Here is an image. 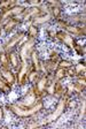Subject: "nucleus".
<instances>
[{"mask_svg": "<svg viewBox=\"0 0 86 129\" xmlns=\"http://www.w3.org/2000/svg\"><path fill=\"white\" fill-rule=\"evenodd\" d=\"M36 44V39L30 38L28 42H25L24 45L21 47V51H20V55L22 58V67L19 72V76H17V80H19V84L20 85H23L24 84V77L28 75L29 73V51L33 47V45Z\"/></svg>", "mask_w": 86, "mask_h": 129, "instance_id": "1", "label": "nucleus"}, {"mask_svg": "<svg viewBox=\"0 0 86 129\" xmlns=\"http://www.w3.org/2000/svg\"><path fill=\"white\" fill-rule=\"evenodd\" d=\"M7 107L9 108V111L15 114L17 116H21V118H27V116H32L35 115L36 113H38L39 111L43 110L44 107V103L41 100H38L33 106H31L30 108H24V107H21L19 105H13V104H9Z\"/></svg>", "mask_w": 86, "mask_h": 129, "instance_id": "2", "label": "nucleus"}, {"mask_svg": "<svg viewBox=\"0 0 86 129\" xmlns=\"http://www.w3.org/2000/svg\"><path fill=\"white\" fill-rule=\"evenodd\" d=\"M67 104H68L67 98H65V97H62L61 99H60L59 104H57V107L55 108V111H54L53 113H51L49 115L46 116V118L40 122V124H49V123H52V122H54V121H56L57 119L63 114V112L65 111Z\"/></svg>", "mask_w": 86, "mask_h": 129, "instance_id": "3", "label": "nucleus"}, {"mask_svg": "<svg viewBox=\"0 0 86 129\" xmlns=\"http://www.w3.org/2000/svg\"><path fill=\"white\" fill-rule=\"evenodd\" d=\"M37 103V97H36V92L33 89H30V92L29 94L25 96V98L23 100L19 103V106L21 107H24V108H28V107H31L33 105Z\"/></svg>", "mask_w": 86, "mask_h": 129, "instance_id": "4", "label": "nucleus"}, {"mask_svg": "<svg viewBox=\"0 0 86 129\" xmlns=\"http://www.w3.org/2000/svg\"><path fill=\"white\" fill-rule=\"evenodd\" d=\"M48 85V76H47V74H44L43 76H40L39 77V80H37V84H36L35 86V92L37 96H40V94H43V92L45 91L46 86Z\"/></svg>", "mask_w": 86, "mask_h": 129, "instance_id": "5", "label": "nucleus"}, {"mask_svg": "<svg viewBox=\"0 0 86 129\" xmlns=\"http://www.w3.org/2000/svg\"><path fill=\"white\" fill-rule=\"evenodd\" d=\"M56 39L62 40V42H63L67 46H69L70 48H76L77 47L76 44H75V42H73V37L70 35V34H67V32H64V31L57 32L56 34Z\"/></svg>", "mask_w": 86, "mask_h": 129, "instance_id": "6", "label": "nucleus"}, {"mask_svg": "<svg viewBox=\"0 0 86 129\" xmlns=\"http://www.w3.org/2000/svg\"><path fill=\"white\" fill-rule=\"evenodd\" d=\"M25 11L24 7H22V6H16V7H13L11 8V9H8L7 12H4V14L1 15V19H7L9 16V19H14V17H17L19 16V14L21 15L23 12Z\"/></svg>", "mask_w": 86, "mask_h": 129, "instance_id": "7", "label": "nucleus"}, {"mask_svg": "<svg viewBox=\"0 0 86 129\" xmlns=\"http://www.w3.org/2000/svg\"><path fill=\"white\" fill-rule=\"evenodd\" d=\"M23 38H24V34H23V32H19V34H16V35L14 36V37H12L11 39H9L8 44L5 46V52H9L12 48L16 45L20 40L23 39Z\"/></svg>", "mask_w": 86, "mask_h": 129, "instance_id": "8", "label": "nucleus"}, {"mask_svg": "<svg viewBox=\"0 0 86 129\" xmlns=\"http://www.w3.org/2000/svg\"><path fill=\"white\" fill-rule=\"evenodd\" d=\"M0 74L3 75L4 80L6 81V83L8 84V85H12V84L15 83L16 77H15V75H14L9 69H4V68H1V69H0Z\"/></svg>", "mask_w": 86, "mask_h": 129, "instance_id": "9", "label": "nucleus"}, {"mask_svg": "<svg viewBox=\"0 0 86 129\" xmlns=\"http://www.w3.org/2000/svg\"><path fill=\"white\" fill-rule=\"evenodd\" d=\"M65 30L68 32L72 35H76V36H79V35H84L85 34V29L84 28H78V27H72V25H64Z\"/></svg>", "mask_w": 86, "mask_h": 129, "instance_id": "10", "label": "nucleus"}, {"mask_svg": "<svg viewBox=\"0 0 86 129\" xmlns=\"http://www.w3.org/2000/svg\"><path fill=\"white\" fill-rule=\"evenodd\" d=\"M51 17H52V15L49 13H47L46 15H44V16H38V17H35V20H33V25L45 23V22L49 21V20H51Z\"/></svg>", "mask_w": 86, "mask_h": 129, "instance_id": "11", "label": "nucleus"}, {"mask_svg": "<svg viewBox=\"0 0 86 129\" xmlns=\"http://www.w3.org/2000/svg\"><path fill=\"white\" fill-rule=\"evenodd\" d=\"M67 76V70L64 68H60L57 67L55 70V75H54V80L55 81H61L62 78H64Z\"/></svg>", "mask_w": 86, "mask_h": 129, "instance_id": "12", "label": "nucleus"}, {"mask_svg": "<svg viewBox=\"0 0 86 129\" xmlns=\"http://www.w3.org/2000/svg\"><path fill=\"white\" fill-rule=\"evenodd\" d=\"M9 62H11V64L13 66L14 68H19L20 67V60H19V56H17V54L15 53V52H12L11 54H9Z\"/></svg>", "mask_w": 86, "mask_h": 129, "instance_id": "13", "label": "nucleus"}, {"mask_svg": "<svg viewBox=\"0 0 86 129\" xmlns=\"http://www.w3.org/2000/svg\"><path fill=\"white\" fill-rule=\"evenodd\" d=\"M0 63H1V66L3 67L1 68H4V69H9V58H8V55L6 53H1L0 54Z\"/></svg>", "mask_w": 86, "mask_h": 129, "instance_id": "14", "label": "nucleus"}, {"mask_svg": "<svg viewBox=\"0 0 86 129\" xmlns=\"http://www.w3.org/2000/svg\"><path fill=\"white\" fill-rule=\"evenodd\" d=\"M31 58L33 60V66H35V69L37 72H39L40 69V62H39V59H38V53L37 51H32L31 52Z\"/></svg>", "mask_w": 86, "mask_h": 129, "instance_id": "15", "label": "nucleus"}, {"mask_svg": "<svg viewBox=\"0 0 86 129\" xmlns=\"http://www.w3.org/2000/svg\"><path fill=\"white\" fill-rule=\"evenodd\" d=\"M17 24H19V21H16V20H14V19H11L5 25H4V30H5L6 32H9L12 29H13V27H15Z\"/></svg>", "mask_w": 86, "mask_h": 129, "instance_id": "16", "label": "nucleus"}, {"mask_svg": "<svg viewBox=\"0 0 86 129\" xmlns=\"http://www.w3.org/2000/svg\"><path fill=\"white\" fill-rule=\"evenodd\" d=\"M28 35H29L30 38L32 39H36L38 35V29L36 28V25H30L29 29H28Z\"/></svg>", "mask_w": 86, "mask_h": 129, "instance_id": "17", "label": "nucleus"}, {"mask_svg": "<svg viewBox=\"0 0 86 129\" xmlns=\"http://www.w3.org/2000/svg\"><path fill=\"white\" fill-rule=\"evenodd\" d=\"M28 78H29V81L31 82V83H35L36 82V78H38V72L35 69V68H31V70H30V73L28 74Z\"/></svg>", "mask_w": 86, "mask_h": 129, "instance_id": "18", "label": "nucleus"}, {"mask_svg": "<svg viewBox=\"0 0 86 129\" xmlns=\"http://www.w3.org/2000/svg\"><path fill=\"white\" fill-rule=\"evenodd\" d=\"M72 62L71 61H68V60H62V61H60V63L57 64L60 68H64V69H68V68L72 67Z\"/></svg>", "mask_w": 86, "mask_h": 129, "instance_id": "19", "label": "nucleus"}, {"mask_svg": "<svg viewBox=\"0 0 86 129\" xmlns=\"http://www.w3.org/2000/svg\"><path fill=\"white\" fill-rule=\"evenodd\" d=\"M0 89H3L4 91H8V90H11V85H7L6 81L0 78Z\"/></svg>", "mask_w": 86, "mask_h": 129, "instance_id": "20", "label": "nucleus"}, {"mask_svg": "<svg viewBox=\"0 0 86 129\" xmlns=\"http://www.w3.org/2000/svg\"><path fill=\"white\" fill-rule=\"evenodd\" d=\"M52 12H53V16L55 19H59L60 15H61V8L60 7H54L52 8Z\"/></svg>", "mask_w": 86, "mask_h": 129, "instance_id": "21", "label": "nucleus"}, {"mask_svg": "<svg viewBox=\"0 0 86 129\" xmlns=\"http://www.w3.org/2000/svg\"><path fill=\"white\" fill-rule=\"evenodd\" d=\"M65 70H67V75H69V76L77 75V74H76V70H75V68H73V67H70V68H68V69H65Z\"/></svg>", "mask_w": 86, "mask_h": 129, "instance_id": "22", "label": "nucleus"}, {"mask_svg": "<svg viewBox=\"0 0 86 129\" xmlns=\"http://www.w3.org/2000/svg\"><path fill=\"white\" fill-rule=\"evenodd\" d=\"M75 70H76V74H80L81 70H83V72L85 70V66H84V64H81V63H80V64H78L77 67L75 68Z\"/></svg>", "mask_w": 86, "mask_h": 129, "instance_id": "23", "label": "nucleus"}, {"mask_svg": "<svg viewBox=\"0 0 86 129\" xmlns=\"http://www.w3.org/2000/svg\"><path fill=\"white\" fill-rule=\"evenodd\" d=\"M85 100H83V104H81V111H80V115H79V118H83L84 114H85Z\"/></svg>", "mask_w": 86, "mask_h": 129, "instance_id": "24", "label": "nucleus"}, {"mask_svg": "<svg viewBox=\"0 0 86 129\" xmlns=\"http://www.w3.org/2000/svg\"><path fill=\"white\" fill-rule=\"evenodd\" d=\"M4 119V111H3V108L0 107V120H3Z\"/></svg>", "mask_w": 86, "mask_h": 129, "instance_id": "25", "label": "nucleus"}, {"mask_svg": "<svg viewBox=\"0 0 86 129\" xmlns=\"http://www.w3.org/2000/svg\"><path fill=\"white\" fill-rule=\"evenodd\" d=\"M30 4H31V5H40V3H39V1H31V3H30Z\"/></svg>", "mask_w": 86, "mask_h": 129, "instance_id": "26", "label": "nucleus"}, {"mask_svg": "<svg viewBox=\"0 0 86 129\" xmlns=\"http://www.w3.org/2000/svg\"><path fill=\"white\" fill-rule=\"evenodd\" d=\"M3 28H4V24H3V22H1V20H0V34H1V30H3Z\"/></svg>", "mask_w": 86, "mask_h": 129, "instance_id": "27", "label": "nucleus"}]
</instances>
